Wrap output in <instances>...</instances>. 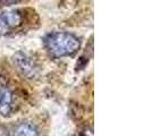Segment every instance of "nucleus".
<instances>
[{"instance_id": "obj_2", "label": "nucleus", "mask_w": 151, "mask_h": 136, "mask_svg": "<svg viewBox=\"0 0 151 136\" xmlns=\"http://www.w3.org/2000/svg\"><path fill=\"white\" fill-rule=\"evenodd\" d=\"M24 23L22 10L12 9L0 11V37L18 30Z\"/></svg>"}, {"instance_id": "obj_5", "label": "nucleus", "mask_w": 151, "mask_h": 136, "mask_svg": "<svg viewBox=\"0 0 151 136\" xmlns=\"http://www.w3.org/2000/svg\"><path fill=\"white\" fill-rule=\"evenodd\" d=\"M10 136H39V134L38 130L32 125L27 124V122H22L14 128Z\"/></svg>"}, {"instance_id": "obj_4", "label": "nucleus", "mask_w": 151, "mask_h": 136, "mask_svg": "<svg viewBox=\"0 0 151 136\" xmlns=\"http://www.w3.org/2000/svg\"><path fill=\"white\" fill-rule=\"evenodd\" d=\"M13 111V93L7 86H0V115L4 117L10 116Z\"/></svg>"}, {"instance_id": "obj_6", "label": "nucleus", "mask_w": 151, "mask_h": 136, "mask_svg": "<svg viewBox=\"0 0 151 136\" xmlns=\"http://www.w3.org/2000/svg\"><path fill=\"white\" fill-rule=\"evenodd\" d=\"M0 136H10V134L8 133L7 128L4 125H1V124H0Z\"/></svg>"}, {"instance_id": "obj_1", "label": "nucleus", "mask_w": 151, "mask_h": 136, "mask_svg": "<svg viewBox=\"0 0 151 136\" xmlns=\"http://www.w3.org/2000/svg\"><path fill=\"white\" fill-rule=\"evenodd\" d=\"M42 42L47 52L55 59L74 56L81 48L80 39L65 31H55L45 34Z\"/></svg>"}, {"instance_id": "obj_3", "label": "nucleus", "mask_w": 151, "mask_h": 136, "mask_svg": "<svg viewBox=\"0 0 151 136\" xmlns=\"http://www.w3.org/2000/svg\"><path fill=\"white\" fill-rule=\"evenodd\" d=\"M13 64L17 69V72L25 78L32 79L38 76L39 67L37 66V64L24 52L21 51L16 52L13 56Z\"/></svg>"}]
</instances>
